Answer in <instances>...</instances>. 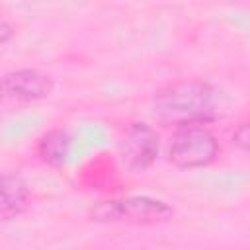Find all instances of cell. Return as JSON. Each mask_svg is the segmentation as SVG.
I'll return each mask as SVG.
<instances>
[{
    "label": "cell",
    "mask_w": 250,
    "mask_h": 250,
    "mask_svg": "<svg viewBox=\"0 0 250 250\" xmlns=\"http://www.w3.org/2000/svg\"><path fill=\"white\" fill-rule=\"evenodd\" d=\"M152 113L174 129L207 125L219 115V92L205 80L189 78L172 82L152 96Z\"/></svg>",
    "instance_id": "1"
},
{
    "label": "cell",
    "mask_w": 250,
    "mask_h": 250,
    "mask_svg": "<svg viewBox=\"0 0 250 250\" xmlns=\"http://www.w3.org/2000/svg\"><path fill=\"white\" fill-rule=\"evenodd\" d=\"M221 154V145L215 133L205 125H186L172 133L168 160L176 168L191 170L211 166Z\"/></svg>",
    "instance_id": "2"
},
{
    "label": "cell",
    "mask_w": 250,
    "mask_h": 250,
    "mask_svg": "<svg viewBox=\"0 0 250 250\" xmlns=\"http://www.w3.org/2000/svg\"><path fill=\"white\" fill-rule=\"evenodd\" d=\"M174 217V207L162 199L148 195H131L121 199L102 201L92 209V219L100 223H131L158 225Z\"/></svg>",
    "instance_id": "3"
},
{
    "label": "cell",
    "mask_w": 250,
    "mask_h": 250,
    "mask_svg": "<svg viewBox=\"0 0 250 250\" xmlns=\"http://www.w3.org/2000/svg\"><path fill=\"white\" fill-rule=\"evenodd\" d=\"M55 80L37 68H18L0 76V100L12 104H29L49 98Z\"/></svg>",
    "instance_id": "4"
},
{
    "label": "cell",
    "mask_w": 250,
    "mask_h": 250,
    "mask_svg": "<svg viewBox=\"0 0 250 250\" xmlns=\"http://www.w3.org/2000/svg\"><path fill=\"white\" fill-rule=\"evenodd\" d=\"M119 152L129 170H135V172L146 170L158 158L160 137L150 125L143 121H135L125 129L119 141Z\"/></svg>",
    "instance_id": "5"
},
{
    "label": "cell",
    "mask_w": 250,
    "mask_h": 250,
    "mask_svg": "<svg viewBox=\"0 0 250 250\" xmlns=\"http://www.w3.org/2000/svg\"><path fill=\"white\" fill-rule=\"evenodd\" d=\"M29 201L27 182L16 174H0V221H8L20 215Z\"/></svg>",
    "instance_id": "6"
},
{
    "label": "cell",
    "mask_w": 250,
    "mask_h": 250,
    "mask_svg": "<svg viewBox=\"0 0 250 250\" xmlns=\"http://www.w3.org/2000/svg\"><path fill=\"white\" fill-rule=\"evenodd\" d=\"M70 146H72V137L66 129H51L39 137L35 152L43 164L51 168H62L68 160Z\"/></svg>",
    "instance_id": "7"
},
{
    "label": "cell",
    "mask_w": 250,
    "mask_h": 250,
    "mask_svg": "<svg viewBox=\"0 0 250 250\" xmlns=\"http://www.w3.org/2000/svg\"><path fill=\"white\" fill-rule=\"evenodd\" d=\"M232 143L240 152H248V146H250V127H248V123L238 125V129L232 135Z\"/></svg>",
    "instance_id": "8"
},
{
    "label": "cell",
    "mask_w": 250,
    "mask_h": 250,
    "mask_svg": "<svg viewBox=\"0 0 250 250\" xmlns=\"http://www.w3.org/2000/svg\"><path fill=\"white\" fill-rule=\"evenodd\" d=\"M12 35V27L6 21H0V43H4Z\"/></svg>",
    "instance_id": "9"
}]
</instances>
